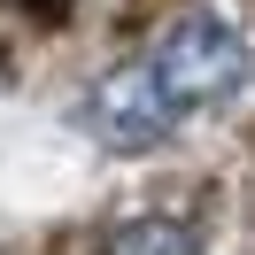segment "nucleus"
<instances>
[{
  "label": "nucleus",
  "instance_id": "7ed1b4c3",
  "mask_svg": "<svg viewBox=\"0 0 255 255\" xmlns=\"http://www.w3.org/2000/svg\"><path fill=\"white\" fill-rule=\"evenodd\" d=\"M101 255H201V232L178 217H139V224H116Z\"/></svg>",
  "mask_w": 255,
  "mask_h": 255
},
{
  "label": "nucleus",
  "instance_id": "f03ea898",
  "mask_svg": "<svg viewBox=\"0 0 255 255\" xmlns=\"http://www.w3.org/2000/svg\"><path fill=\"white\" fill-rule=\"evenodd\" d=\"M78 116H85V131H93L101 147H116V155L162 147V139L178 131V101L162 93V78H155V62H147V54H131V62H116V70H101V78L85 85Z\"/></svg>",
  "mask_w": 255,
  "mask_h": 255
},
{
  "label": "nucleus",
  "instance_id": "f257e3e1",
  "mask_svg": "<svg viewBox=\"0 0 255 255\" xmlns=\"http://www.w3.org/2000/svg\"><path fill=\"white\" fill-rule=\"evenodd\" d=\"M147 62H155L162 93L178 101V116H201V109H224V101L240 93V85L255 78V47L232 31V23L217 16V8H193V16H178L170 31L147 47Z\"/></svg>",
  "mask_w": 255,
  "mask_h": 255
}]
</instances>
